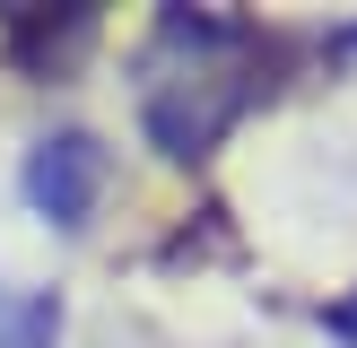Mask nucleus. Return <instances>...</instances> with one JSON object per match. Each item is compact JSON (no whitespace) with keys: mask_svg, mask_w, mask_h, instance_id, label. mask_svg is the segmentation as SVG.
<instances>
[{"mask_svg":"<svg viewBox=\"0 0 357 348\" xmlns=\"http://www.w3.org/2000/svg\"><path fill=\"white\" fill-rule=\"evenodd\" d=\"M61 331V305L52 296H9L0 287V348H44Z\"/></svg>","mask_w":357,"mask_h":348,"instance_id":"4","label":"nucleus"},{"mask_svg":"<svg viewBox=\"0 0 357 348\" xmlns=\"http://www.w3.org/2000/svg\"><path fill=\"white\" fill-rule=\"evenodd\" d=\"M96 183H105V148L87 131H61V139H44V148L26 157V200L44 209L52 226H79L87 209H96Z\"/></svg>","mask_w":357,"mask_h":348,"instance_id":"2","label":"nucleus"},{"mask_svg":"<svg viewBox=\"0 0 357 348\" xmlns=\"http://www.w3.org/2000/svg\"><path fill=\"white\" fill-rule=\"evenodd\" d=\"M0 35H9V52L26 70H61L96 35V9H0Z\"/></svg>","mask_w":357,"mask_h":348,"instance_id":"3","label":"nucleus"},{"mask_svg":"<svg viewBox=\"0 0 357 348\" xmlns=\"http://www.w3.org/2000/svg\"><path fill=\"white\" fill-rule=\"evenodd\" d=\"M261 96L253 79V26L244 17H201V9H166L149 52V87H139V113H149L157 148L166 157H209V139Z\"/></svg>","mask_w":357,"mask_h":348,"instance_id":"1","label":"nucleus"}]
</instances>
